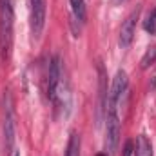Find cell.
<instances>
[{"instance_id":"obj_8","label":"cell","mask_w":156,"mask_h":156,"mask_svg":"<svg viewBox=\"0 0 156 156\" xmlns=\"http://www.w3.org/2000/svg\"><path fill=\"white\" fill-rule=\"evenodd\" d=\"M71 4V11H73V18L83 24L87 18V7H85V0H69Z\"/></svg>"},{"instance_id":"obj_5","label":"cell","mask_w":156,"mask_h":156,"mask_svg":"<svg viewBox=\"0 0 156 156\" xmlns=\"http://www.w3.org/2000/svg\"><path fill=\"white\" fill-rule=\"evenodd\" d=\"M62 82V60L60 56H53L49 62V73H47V96L49 100H55L56 89Z\"/></svg>"},{"instance_id":"obj_12","label":"cell","mask_w":156,"mask_h":156,"mask_svg":"<svg viewBox=\"0 0 156 156\" xmlns=\"http://www.w3.org/2000/svg\"><path fill=\"white\" fill-rule=\"evenodd\" d=\"M144 29H145L149 35H156V7L147 15L145 22H144Z\"/></svg>"},{"instance_id":"obj_14","label":"cell","mask_w":156,"mask_h":156,"mask_svg":"<svg viewBox=\"0 0 156 156\" xmlns=\"http://www.w3.org/2000/svg\"><path fill=\"white\" fill-rule=\"evenodd\" d=\"M13 156H18V153H15V154H13Z\"/></svg>"},{"instance_id":"obj_3","label":"cell","mask_w":156,"mask_h":156,"mask_svg":"<svg viewBox=\"0 0 156 156\" xmlns=\"http://www.w3.org/2000/svg\"><path fill=\"white\" fill-rule=\"evenodd\" d=\"M127 87H129V76L123 69H118L115 78H113V83H111V89H109V94H107V104H105V109H118L123 94L127 93Z\"/></svg>"},{"instance_id":"obj_11","label":"cell","mask_w":156,"mask_h":156,"mask_svg":"<svg viewBox=\"0 0 156 156\" xmlns=\"http://www.w3.org/2000/svg\"><path fill=\"white\" fill-rule=\"evenodd\" d=\"M154 62H156V45H151V47H147V51H145V55H144V58L140 62V67L142 69H147Z\"/></svg>"},{"instance_id":"obj_4","label":"cell","mask_w":156,"mask_h":156,"mask_svg":"<svg viewBox=\"0 0 156 156\" xmlns=\"http://www.w3.org/2000/svg\"><path fill=\"white\" fill-rule=\"evenodd\" d=\"M29 24L35 38H40L45 26V0H29Z\"/></svg>"},{"instance_id":"obj_9","label":"cell","mask_w":156,"mask_h":156,"mask_svg":"<svg viewBox=\"0 0 156 156\" xmlns=\"http://www.w3.org/2000/svg\"><path fill=\"white\" fill-rule=\"evenodd\" d=\"M136 156H153V145L144 134H140L136 140Z\"/></svg>"},{"instance_id":"obj_13","label":"cell","mask_w":156,"mask_h":156,"mask_svg":"<svg viewBox=\"0 0 156 156\" xmlns=\"http://www.w3.org/2000/svg\"><path fill=\"white\" fill-rule=\"evenodd\" d=\"M123 156H136V145L133 140L125 142V147H123Z\"/></svg>"},{"instance_id":"obj_6","label":"cell","mask_w":156,"mask_h":156,"mask_svg":"<svg viewBox=\"0 0 156 156\" xmlns=\"http://www.w3.org/2000/svg\"><path fill=\"white\" fill-rule=\"evenodd\" d=\"M138 16H140V7H136L125 20H123V24H122V29H120V45L125 49V47H129L131 45V42L134 38V31H136V20H138Z\"/></svg>"},{"instance_id":"obj_15","label":"cell","mask_w":156,"mask_h":156,"mask_svg":"<svg viewBox=\"0 0 156 156\" xmlns=\"http://www.w3.org/2000/svg\"><path fill=\"white\" fill-rule=\"evenodd\" d=\"M116 2H123V0H116Z\"/></svg>"},{"instance_id":"obj_10","label":"cell","mask_w":156,"mask_h":156,"mask_svg":"<svg viewBox=\"0 0 156 156\" xmlns=\"http://www.w3.org/2000/svg\"><path fill=\"white\" fill-rule=\"evenodd\" d=\"M66 156H80V136H78L76 133H73V134L69 136Z\"/></svg>"},{"instance_id":"obj_1","label":"cell","mask_w":156,"mask_h":156,"mask_svg":"<svg viewBox=\"0 0 156 156\" xmlns=\"http://www.w3.org/2000/svg\"><path fill=\"white\" fill-rule=\"evenodd\" d=\"M13 24H15L13 0H0V56L4 62L9 60V56H11Z\"/></svg>"},{"instance_id":"obj_7","label":"cell","mask_w":156,"mask_h":156,"mask_svg":"<svg viewBox=\"0 0 156 156\" xmlns=\"http://www.w3.org/2000/svg\"><path fill=\"white\" fill-rule=\"evenodd\" d=\"M4 138H5V149L11 151L15 144V120H13V109L7 94V105H5V122H4Z\"/></svg>"},{"instance_id":"obj_2","label":"cell","mask_w":156,"mask_h":156,"mask_svg":"<svg viewBox=\"0 0 156 156\" xmlns=\"http://www.w3.org/2000/svg\"><path fill=\"white\" fill-rule=\"evenodd\" d=\"M120 142V116L118 109H105V138H104V153L115 156Z\"/></svg>"}]
</instances>
